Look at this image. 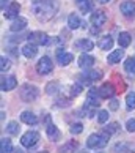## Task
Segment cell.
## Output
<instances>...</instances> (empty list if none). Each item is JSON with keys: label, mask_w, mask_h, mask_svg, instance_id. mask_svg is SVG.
<instances>
[{"label": "cell", "mask_w": 135, "mask_h": 153, "mask_svg": "<svg viewBox=\"0 0 135 153\" xmlns=\"http://www.w3.org/2000/svg\"><path fill=\"white\" fill-rule=\"evenodd\" d=\"M58 11V2L57 0H46L43 3L33 5V13H35L36 19L41 22H47L55 16V13Z\"/></svg>", "instance_id": "6da1fadb"}, {"label": "cell", "mask_w": 135, "mask_h": 153, "mask_svg": "<svg viewBox=\"0 0 135 153\" xmlns=\"http://www.w3.org/2000/svg\"><path fill=\"white\" fill-rule=\"evenodd\" d=\"M109 137L110 136L107 134L105 131H101V133H93L88 136L87 139V147L90 150H99V149H104L109 144Z\"/></svg>", "instance_id": "7a4b0ae2"}, {"label": "cell", "mask_w": 135, "mask_h": 153, "mask_svg": "<svg viewBox=\"0 0 135 153\" xmlns=\"http://www.w3.org/2000/svg\"><path fill=\"white\" fill-rule=\"evenodd\" d=\"M19 96L22 101H25V103H32V101H36L39 98V88L36 85H33V84H22L21 88H19Z\"/></svg>", "instance_id": "3957f363"}, {"label": "cell", "mask_w": 135, "mask_h": 153, "mask_svg": "<svg viewBox=\"0 0 135 153\" xmlns=\"http://www.w3.org/2000/svg\"><path fill=\"white\" fill-rule=\"evenodd\" d=\"M39 137H41V134H39L38 131H27L22 134L21 137V145L25 147V149H32V147H35L38 142H39Z\"/></svg>", "instance_id": "277c9868"}, {"label": "cell", "mask_w": 135, "mask_h": 153, "mask_svg": "<svg viewBox=\"0 0 135 153\" xmlns=\"http://www.w3.org/2000/svg\"><path fill=\"white\" fill-rule=\"evenodd\" d=\"M54 70V63L52 60H50V57H47V55H44V57H41L38 60L36 63V73L41 76H46V74H50Z\"/></svg>", "instance_id": "5b68a950"}, {"label": "cell", "mask_w": 135, "mask_h": 153, "mask_svg": "<svg viewBox=\"0 0 135 153\" xmlns=\"http://www.w3.org/2000/svg\"><path fill=\"white\" fill-rule=\"evenodd\" d=\"M102 79V71L101 70H94V68H90V70H87L83 74H80V81L82 84H93L96 81H101Z\"/></svg>", "instance_id": "8992f818"}, {"label": "cell", "mask_w": 135, "mask_h": 153, "mask_svg": "<svg viewBox=\"0 0 135 153\" xmlns=\"http://www.w3.org/2000/svg\"><path fill=\"white\" fill-rule=\"evenodd\" d=\"M29 39H30V43H35L36 46H46V44L50 43L49 35L44 32H32L29 33Z\"/></svg>", "instance_id": "52a82bcc"}, {"label": "cell", "mask_w": 135, "mask_h": 153, "mask_svg": "<svg viewBox=\"0 0 135 153\" xmlns=\"http://www.w3.org/2000/svg\"><path fill=\"white\" fill-rule=\"evenodd\" d=\"M55 57H57V63L60 66H68L72 60H74V55L71 52H68V51H65V49H61V48H58L55 51Z\"/></svg>", "instance_id": "ba28073f"}, {"label": "cell", "mask_w": 135, "mask_h": 153, "mask_svg": "<svg viewBox=\"0 0 135 153\" xmlns=\"http://www.w3.org/2000/svg\"><path fill=\"white\" fill-rule=\"evenodd\" d=\"M101 93H99V88H90L88 90V95H87V103H85V106H88V107H99V104H101Z\"/></svg>", "instance_id": "9c48e42d"}, {"label": "cell", "mask_w": 135, "mask_h": 153, "mask_svg": "<svg viewBox=\"0 0 135 153\" xmlns=\"http://www.w3.org/2000/svg\"><path fill=\"white\" fill-rule=\"evenodd\" d=\"M90 22L94 25V27H98V29H101L105 22H107V14H105V11L104 10H96V11H93L91 13V18H90Z\"/></svg>", "instance_id": "30bf717a"}, {"label": "cell", "mask_w": 135, "mask_h": 153, "mask_svg": "<svg viewBox=\"0 0 135 153\" xmlns=\"http://www.w3.org/2000/svg\"><path fill=\"white\" fill-rule=\"evenodd\" d=\"M18 87V79L14 76H2V81H0V88L2 92H11Z\"/></svg>", "instance_id": "8fae6325"}, {"label": "cell", "mask_w": 135, "mask_h": 153, "mask_svg": "<svg viewBox=\"0 0 135 153\" xmlns=\"http://www.w3.org/2000/svg\"><path fill=\"white\" fill-rule=\"evenodd\" d=\"M120 11L124 18H134L135 16V2H132V0H124L120 5Z\"/></svg>", "instance_id": "7c38bea8"}, {"label": "cell", "mask_w": 135, "mask_h": 153, "mask_svg": "<svg viewBox=\"0 0 135 153\" xmlns=\"http://www.w3.org/2000/svg\"><path fill=\"white\" fill-rule=\"evenodd\" d=\"M19 11H21V5L18 2H11L8 5V8L3 11V16L7 19H11V21H14L16 18H19Z\"/></svg>", "instance_id": "4fadbf2b"}, {"label": "cell", "mask_w": 135, "mask_h": 153, "mask_svg": "<svg viewBox=\"0 0 135 153\" xmlns=\"http://www.w3.org/2000/svg\"><path fill=\"white\" fill-rule=\"evenodd\" d=\"M93 48H94V43L91 41V39H88V38H80V39H77V41L74 43V49L80 51V52L93 51Z\"/></svg>", "instance_id": "5bb4252c"}, {"label": "cell", "mask_w": 135, "mask_h": 153, "mask_svg": "<svg viewBox=\"0 0 135 153\" xmlns=\"http://www.w3.org/2000/svg\"><path fill=\"white\" fill-rule=\"evenodd\" d=\"M96 63V59L93 57V55H90L88 52H83L80 57H79V66L83 68V70H90V68H93V65Z\"/></svg>", "instance_id": "9a60e30c"}, {"label": "cell", "mask_w": 135, "mask_h": 153, "mask_svg": "<svg viewBox=\"0 0 135 153\" xmlns=\"http://www.w3.org/2000/svg\"><path fill=\"white\" fill-rule=\"evenodd\" d=\"M99 93L102 98H113L115 93H116V88L112 82H104L102 85L99 87Z\"/></svg>", "instance_id": "2e32d148"}, {"label": "cell", "mask_w": 135, "mask_h": 153, "mask_svg": "<svg viewBox=\"0 0 135 153\" xmlns=\"http://www.w3.org/2000/svg\"><path fill=\"white\" fill-rule=\"evenodd\" d=\"M113 152H115V153H134V152H135V147H134V144H129V142L121 140V142L115 144Z\"/></svg>", "instance_id": "e0dca14e"}, {"label": "cell", "mask_w": 135, "mask_h": 153, "mask_svg": "<svg viewBox=\"0 0 135 153\" xmlns=\"http://www.w3.org/2000/svg\"><path fill=\"white\" fill-rule=\"evenodd\" d=\"M36 54H38V46L35 43H27L22 46V55L25 59H33Z\"/></svg>", "instance_id": "ac0fdd59"}, {"label": "cell", "mask_w": 135, "mask_h": 153, "mask_svg": "<svg viewBox=\"0 0 135 153\" xmlns=\"http://www.w3.org/2000/svg\"><path fill=\"white\" fill-rule=\"evenodd\" d=\"M27 24H29V22H27V19L22 18V16H19V18H16L13 22H11L10 30H11V32H22V30H25Z\"/></svg>", "instance_id": "d6986e66"}, {"label": "cell", "mask_w": 135, "mask_h": 153, "mask_svg": "<svg viewBox=\"0 0 135 153\" xmlns=\"http://www.w3.org/2000/svg\"><path fill=\"white\" fill-rule=\"evenodd\" d=\"M46 134H47V137L50 139V140H58L60 137H61V133H60V129L55 126V125L50 122V123H47V126H46Z\"/></svg>", "instance_id": "ffe728a7"}, {"label": "cell", "mask_w": 135, "mask_h": 153, "mask_svg": "<svg viewBox=\"0 0 135 153\" xmlns=\"http://www.w3.org/2000/svg\"><path fill=\"white\" fill-rule=\"evenodd\" d=\"M68 27H69L71 30H77V29H80V27H83V22L79 18V14L71 13L68 16Z\"/></svg>", "instance_id": "44dd1931"}, {"label": "cell", "mask_w": 135, "mask_h": 153, "mask_svg": "<svg viewBox=\"0 0 135 153\" xmlns=\"http://www.w3.org/2000/svg\"><path fill=\"white\" fill-rule=\"evenodd\" d=\"M123 57H124V51L116 49V51H112V52L107 55V62H109L110 65H116V63H120V62H121Z\"/></svg>", "instance_id": "7402d4cb"}, {"label": "cell", "mask_w": 135, "mask_h": 153, "mask_svg": "<svg viewBox=\"0 0 135 153\" xmlns=\"http://www.w3.org/2000/svg\"><path fill=\"white\" fill-rule=\"evenodd\" d=\"M21 122L22 123H25V125H36L38 123V117L33 114V112H30V111H24L21 114Z\"/></svg>", "instance_id": "603a6c76"}, {"label": "cell", "mask_w": 135, "mask_h": 153, "mask_svg": "<svg viewBox=\"0 0 135 153\" xmlns=\"http://www.w3.org/2000/svg\"><path fill=\"white\" fill-rule=\"evenodd\" d=\"M98 46H99V49H102V51H110L112 48H113V38H112V35H104L102 38L99 39Z\"/></svg>", "instance_id": "cb8c5ba5"}, {"label": "cell", "mask_w": 135, "mask_h": 153, "mask_svg": "<svg viewBox=\"0 0 135 153\" xmlns=\"http://www.w3.org/2000/svg\"><path fill=\"white\" fill-rule=\"evenodd\" d=\"M77 149H79L77 140H69V142H66L60 147L58 153H74V152H77Z\"/></svg>", "instance_id": "d4e9b609"}, {"label": "cell", "mask_w": 135, "mask_h": 153, "mask_svg": "<svg viewBox=\"0 0 135 153\" xmlns=\"http://www.w3.org/2000/svg\"><path fill=\"white\" fill-rule=\"evenodd\" d=\"M79 10H80L82 14H88V13H93V0H83V2L77 3Z\"/></svg>", "instance_id": "484cf974"}, {"label": "cell", "mask_w": 135, "mask_h": 153, "mask_svg": "<svg viewBox=\"0 0 135 153\" xmlns=\"http://www.w3.org/2000/svg\"><path fill=\"white\" fill-rule=\"evenodd\" d=\"M131 41H132L131 33H127V32H121L120 35H118V44H120L121 48H127L129 44H131Z\"/></svg>", "instance_id": "4316f807"}, {"label": "cell", "mask_w": 135, "mask_h": 153, "mask_svg": "<svg viewBox=\"0 0 135 153\" xmlns=\"http://www.w3.org/2000/svg\"><path fill=\"white\" fill-rule=\"evenodd\" d=\"M123 65H124V71L127 74H131V76L135 74V57H127Z\"/></svg>", "instance_id": "83f0119b"}, {"label": "cell", "mask_w": 135, "mask_h": 153, "mask_svg": "<svg viewBox=\"0 0 135 153\" xmlns=\"http://www.w3.org/2000/svg\"><path fill=\"white\" fill-rule=\"evenodd\" d=\"M0 152L2 153H13L14 152L13 144H11V139L3 137L2 140H0Z\"/></svg>", "instance_id": "f1b7e54d"}, {"label": "cell", "mask_w": 135, "mask_h": 153, "mask_svg": "<svg viewBox=\"0 0 135 153\" xmlns=\"http://www.w3.org/2000/svg\"><path fill=\"white\" fill-rule=\"evenodd\" d=\"M19 131H21V126H19L18 122H10V123L7 125V133H8L10 136H18Z\"/></svg>", "instance_id": "f546056e"}, {"label": "cell", "mask_w": 135, "mask_h": 153, "mask_svg": "<svg viewBox=\"0 0 135 153\" xmlns=\"http://www.w3.org/2000/svg\"><path fill=\"white\" fill-rule=\"evenodd\" d=\"M126 107H127V111L135 109V93L134 92H129L126 95Z\"/></svg>", "instance_id": "4dcf8cb0"}, {"label": "cell", "mask_w": 135, "mask_h": 153, "mask_svg": "<svg viewBox=\"0 0 135 153\" xmlns=\"http://www.w3.org/2000/svg\"><path fill=\"white\" fill-rule=\"evenodd\" d=\"M104 131L109 134V136H113V134H116L118 131H120V125H118L116 122H112V123H109V125L104 128Z\"/></svg>", "instance_id": "1f68e13d"}, {"label": "cell", "mask_w": 135, "mask_h": 153, "mask_svg": "<svg viewBox=\"0 0 135 153\" xmlns=\"http://www.w3.org/2000/svg\"><path fill=\"white\" fill-rule=\"evenodd\" d=\"M69 104H71V98H68V96H58L55 100V106L57 107H68Z\"/></svg>", "instance_id": "d6a6232c"}, {"label": "cell", "mask_w": 135, "mask_h": 153, "mask_svg": "<svg viewBox=\"0 0 135 153\" xmlns=\"http://www.w3.org/2000/svg\"><path fill=\"white\" fill-rule=\"evenodd\" d=\"M10 68H11L10 59H7L5 55H2V57H0V71H2V73H7Z\"/></svg>", "instance_id": "836d02e7"}, {"label": "cell", "mask_w": 135, "mask_h": 153, "mask_svg": "<svg viewBox=\"0 0 135 153\" xmlns=\"http://www.w3.org/2000/svg\"><path fill=\"white\" fill-rule=\"evenodd\" d=\"M69 131H71V134H80L83 131V123H80V122L72 123L69 126Z\"/></svg>", "instance_id": "e575fe53"}, {"label": "cell", "mask_w": 135, "mask_h": 153, "mask_svg": "<svg viewBox=\"0 0 135 153\" xmlns=\"http://www.w3.org/2000/svg\"><path fill=\"white\" fill-rule=\"evenodd\" d=\"M58 92V82H49L47 85H46V93L49 95H54V93H57Z\"/></svg>", "instance_id": "d590c367"}, {"label": "cell", "mask_w": 135, "mask_h": 153, "mask_svg": "<svg viewBox=\"0 0 135 153\" xmlns=\"http://www.w3.org/2000/svg\"><path fill=\"white\" fill-rule=\"evenodd\" d=\"M82 90H83V84H82L80 81H79V82H76L74 85L71 87V95H72V96H76V95L80 93Z\"/></svg>", "instance_id": "8d00e7d4"}, {"label": "cell", "mask_w": 135, "mask_h": 153, "mask_svg": "<svg viewBox=\"0 0 135 153\" xmlns=\"http://www.w3.org/2000/svg\"><path fill=\"white\" fill-rule=\"evenodd\" d=\"M107 120H109V112L107 111H99L98 112V122L101 125H104V123H107Z\"/></svg>", "instance_id": "74e56055"}, {"label": "cell", "mask_w": 135, "mask_h": 153, "mask_svg": "<svg viewBox=\"0 0 135 153\" xmlns=\"http://www.w3.org/2000/svg\"><path fill=\"white\" fill-rule=\"evenodd\" d=\"M126 129L129 133H135V118H129L126 122Z\"/></svg>", "instance_id": "f35d334b"}, {"label": "cell", "mask_w": 135, "mask_h": 153, "mask_svg": "<svg viewBox=\"0 0 135 153\" xmlns=\"http://www.w3.org/2000/svg\"><path fill=\"white\" fill-rule=\"evenodd\" d=\"M118 107H120V101H118V100H112L110 101V109L112 111H116Z\"/></svg>", "instance_id": "ab89813d"}, {"label": "cell", "mask_w": 135, "mask_h": 153, "mask_svg": "<svg viewBox=\"0 0 135 153\" xmlns=\"http://www.w3.org/2000/svg\"><path fill=\"white\" fill-rule=\"evenodd\" d=\"M7 5H8V0H2V11H5V10L8 8Z\"/></svg>", "instance_id": "60d3db41"}, {"label": "cell", "mask_w": 135, "mask_h": 153, "mask_svg": "<svg viewBox=\"0 0 135 153\" xmlns=\"http://www.w3.org/2000/svg\"><path fill=\"white\" fill-rule=\"evenodd\" d=\"M43 2H46V0H32V3H33V5H36V3H43Z\"/></svg>", "instance_id": "b9f144b4"}, {"label": "cell", "mask_w": 135, "mask_h": 153, "mask_svg": "<svg viewBox=\"0 0 135 153\" xmlns=\"http://www.w3.org/2000/svg\"><path fill=\"white\" fill-rule=\"evenodd\" d=\"M99 2H101V3H109L110 0H99Z\"/></svg>", "instance_id": "7bdbcfd3"}, {"label": "cell", "mask_w": 135, "mask_h": 153, "mask_svg": "<svg viewBox=\"0 0 135 153\" xmlns=\"http://www.w3.org/2000/svg\"><path fill=\"white\" fill-rule=\"evenodd\" d=\"M80 2H83V0H76V3H80Z\"/></svg>", "instance_id": "ee69618b"}, {"label": "cell", "mask_w": 135, "mask_h": 153, "mask_svg": "<svg viewBox=\"0 0 135 153\" xmlns=\"http://www.w3.org/2000/svg\"><path fill=\"white\" fill-rule=\"evenodd\" d=\"M39 153H47V152H39Z\"/></svg>", "instance_id": "f6af8a7d"}]
</instances>
